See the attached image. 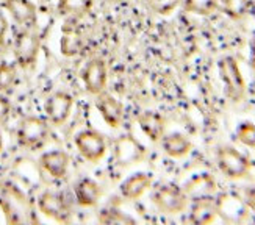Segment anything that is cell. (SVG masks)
Here are the masks:
<instances>
[{"instance_id": "cell-4", "label": "cell", "mask_w": 255, "mask_h": 225, "mask_svg": "<svg viewBox=\"0 0 255 225\" xmlns=\"http://www.w3.org/2000/svg\"><path fill=\"white\" fill-rule=\"evenodd\" d=\"M74 144L82 158L91 164L101 163L108 152L107 138L94 128H86L77 133L74 138Z\"/></svg>"}, {"instance_id": "cell-12", "label": "cell", "mask_w": 255, "mask_h": 225, "mask_svg": "<svg viewBox=\"0 0 255 225\" xmlns=\"http://www.w3.org/2000/svg\"><path fill=\"white\" fill-rule=\"evenodd\" d=\"M96 108L104 122L112 128H119L124 120V107L110 93H101L96 96Z\"/></svg>"}, {"instance_id": "cell-7", "label": "cell", "mask_w": 255, "mask_h": 225, "mask_svg": "<svg viewBox=\"0 0 255 225\" xmlns=\"http://www.w3.org/2000/svg\"><path fill=\"white\" fill-rule=\"evenodd\" d=\"M36 205L41 215L55 222L68 224L72 219V208L68 199L55 191H44L38 197Z\"/></svg>"}, {"instance_id": "cell-11", "label": "cell", "mask_w": 255, "mask_h": 225, "mask_svg": "<svg viewBox=\"0 0 255 225\" xmlns=\"http://www.w3.org/2000/svg\"><path fill=\"white\" fill-rule=\"evenodd\" d=\"M82 82L88 94L97 96L104 93L108 85V66L104 58H91L88 60L82 69Z\"/></svg>"}, {"instance_id": "cell-10", "label": "cell", "mask_w": 255, "mask_h": 225, "mask_svg": "<svg viewBox=\"0 0 255 225\" xmlns=\"http://www.w3.org/2000/svg\"><path fill=\"white\" fill-rule=\"evenodd\" d=\"M74 105H75L74 96H71L66 91H57L52 96H49V99L46 100V105H44V111H46L49 123L57 127L64 125L72 114Z\"/></svg>"}, {"instance_id": "cell-31", "label": "cell", "mask_w": 255, "mask_h": 225, "mask_svg": "<svg viewBox=\"0 0 255 225\" xmlns=\"http://www.w3.org/2000/svg\"><path fill=\"white\" fill-rule=\"evenodd\" d=\"M6 35H8V19L2 11H0V55H2L5 50Z\"/></svg>"}, {"instance_id": "cell-6", "label": "cell", "mask_w": 255, "mask_h": 225, "mask_svg": "<svg viewBox=\"0 0 255 225\" xmlns=\"http://www.w3.org/2000/svg\"><path fill=\"white\" fill-rule=\"evenodd\" d=\"M150 200L153 207L163 215L175 216L183 213L188 207V196L175 185H163L152 193Z\"/></svg>"}, {"instance_id": "cell-27", "label": "cell", "mask_w": 255, "mask_h": 225, "mask_svg": "<svg viewBox=\"0 0 255 225\" xmlns=\"http://www.w3.org/2000/svg\"><path fill=\"white\" fill-rule=\"evenodd\" d=\"M17 80L16 66L9 63H0V93H8L13 89Z\"/></svg>"}, {"instance_id": "cell-20", "label": "cell", "mask_w": 255, "mask_h": 225, "mask_svg": "<svg viewBox=\"0 0 255 225\" xmlns=\"http://www.w3.org/2000/svg\"><path fill=\"white\" fill-rule=\"evenodd\" d=\"M161 147L164 153L174 160H180L193 150V142L185 136L183 133L174 131L169 134H164L161 138Z\"/></svg>"}, {"instance_id": "cell-25", "label": "cell", "mask_w": 255, "mask_h": 225, "mask_svg": "<svg viewBox=\"0 0 255 225\" xmlns=\"http://www.w3.org/2000/svg\"><path fill=\"white\" fill-rule=\"evenodd\" d=\"M219 8V0H183L186 13L197 16H210Z\"/></svg>"}, {"instance_id": "cell-35", "label": "cell", "mask_w": 255, "mask_h": 225, "mask_svg": "<svg viewBox=\"0 0 255 225\" xmlns=\"http://www.w3.org/2000/svg\"><path fill=\"white\" fill-rule=\"evenodd\" d=\"M3 145H5V141H3V134H2V130H0V153L3 150Z\"/></svg>"}, {"instance_id": "cell-15", "label": "cell", "mask_w": 255, "mask_h": 225, "mask_svg": "<svg viewBox=\"0 0 255 225\" xmlns=\"http://www.w3.org/2000/svg\"><path fill=\"white\" fill-rule=\"evenodd\" d=\"M152 186V175L147 172H136L127 177L119 185V194L126 200H138L147 193Z\"/></svg>"}, {"instance_id": "cell-14", "label": "cell", "mask_w": 255, "mask_h": 225, "mask_svg": "<svg viewBox=\"0 0 255 225\" xmlns=\"http://www.w3.org/2000/svg\"><path fill=\"white\" fill-rule=\"evenodd\" d=\"M3 8L22 28H35L38 8L31 0H3Z\"/></svg>"}, {"instance_id": "cell-26", "label": "cell", "mask_w": 255, "mask_h": 225, "mask_svg": "<svg viewBox=\"0 0 255 225\" xmlns=\"http://www.w3.org/2000/svg\"><path fill=\"white\" fill-rule=\"evenodd\" d=\"M219 6L232 19H241L248 14L251 0H219Z\"/></svg>"}, {"instance_id": "cell-22", "label": "cell", "mask_w": 255, "mask_h": 225, "mask_svg": "<svg viewBox=\"0 0 255 225\" xmlns=\"http://www.w3.org/2000/svg\"><path fill=\"white\" fill-rule=\"evenodd\" d=\"M185 194L188 196V199H199V197H207V196H212L215 191H216V183L212 175L208 174H202V175H197L194 178H191L183 188Z\"/></svg>"}, {"instance_id": "cell-13", "label": "cell", "mask_w": 255, "mask_h": 225, "mask_svg": "<svg viewBox=\"0 0 255 225\" xmlns=\"http://www.w3.org/2000/svg\"><path fill=\"white\" fill-rule=\"evenodd\" d=\"M39 166L53 180H61L68 175L71 166V156L64 150H49L39 156Z\"/></svg>"}, {"instance_id": "cell-21", "label": "cell", "mask_w": 255, "mask_h": 225, "mask_svg": "<svg viewBox=\"0 0 255 225\" xmlns=\"http://www.w3.org/2000/svg\"><path fill=\"white\" fill-rule=\"evenodd\" d=\"M85 47L83 42V35L77 27H64L63 28V35L60 39V52L61 55L72 58L77 56Z\"/></svg>"}, {"instance_id": "cell-33", "label": "cell", "mask_w": 255, "mask_h": 225, "mask_svg": "<svg viewBox=\"0 0 255 225\" xmlns=\"http://www.w3.org/2000/svg\"><path fill=\"white\" fill-rule=\"evenodd\" d=\"M249 63H251V67L252 71L255 72V36L252 38L251 41V50H249Z\"/></svg>"}, {"instance_id": "cell-8", "label": "cell", "mask_w": 255, "mask_h": 225, "mask_svg": "<svg viewBox=\"0 0 255 225\" xmlns=\"http://www.w3.org/2000/svg\"><path fill=\"white\" fill-rule=\"evenodd\" d=\"M113 156L119 167H130L144 161L146 149L136 138L124 134L113 142Z\"/></svg>"}, {"instance_id": "cell-5", "label": "cell", "mask_w": 255, "mask_h": 225, "mask_svg": "<svg viewBox=\"0 0 255 225\" xmlns=\"http://www.w3.org/2000/svg\"><path fill=\"white\" fill-rule=\"evenodd\" d=\"M216 163L221 174L230 180H241L251 172V161L248 156L230 145L218 149Z\"/></svg>"}, {"instance_id": "cell-18", "label": "cell", "mask_w": 255, "mask_h": 225, "mask_svg": "<svg viewBox=\"0 0 255 225\" xmlns=\"http://www.w3.org/2000/svg\"><path fill=\"white\" fill-rule=\"evenodd\" d=\"M138 125L152 142H158L164 136L166 120L157 111H142L138 116Z\"/></svg>"}, {"instance_id": "cell-2", "label": "cell", "mask_w": 255, "mask_h": 225, "mask_svg": "<svg viewBox=\"0 0 255 225\" xmlns=\"http://www.w3.org/2000/svg\"><path fill=\"white\" fill-rule=\"evenodd\" d=\"M41 50V38L33 28H22L16 38L13 53L17 66L24 71H30L35 67Z\"/></svg>"}, {"instance_id": "cell-32", "label": "cell", "mask_w": 255, "mask_h": 225, "mask_svg": "<svg viewBox=\"0 0 255 225\" xmlns=\"http://www.w3.org/2000/svg\"><path fill=\"white\" fill-rule=\"evenodd\" d=\"M245 202L249 210L255 213V188H249L245 193Z\"/></svg>"}, {"instance_id": "cell-30", "label": "cell", "mask_w": 255, "mask_h": 225, "mask_svg": "<svg viewBox=\"0 0 255 225\" xmlns=\"http://www.w3.org/2000/svg\"><path fill=\"white\" fill-rule=\"evenodd\" d=\"M11 110H13V105H11L9 99L5 96H0V125H3V123L9 119Z\"/></svg>"}, {"instance_id": "cell-3", "label": "cell", "mask_w": 255, "mask_h": 225, "mask_svg": "<svg viewBox=\"0 0 255 225\" xmlns=\"http://www.w3.org/2000/svg\"><path fill=\"white\" fill-rule=\"evenodd\" d=\"M218 69L224 85L226 96L235 104L241 102L246 96V80L243 77L238 61L234 56H224V58L219 60Z\"/></svg>"}, {"instance_id": "cell-1", "label": "cell", "mask_w": 255, "mask_h": 225, "mask_svg": "<svg viewBox=\"0 0 255 225\" xmlns=\"http://www.w3.org/2000/svg\"><path fill=\"white\" fill-rule=\"evenodd\" d=\"M50 136L49 120L39 116H27L19 122L16 138L20 147L30 152L41 150Z\"/></svg>"}, {"instance_id": "cell-16", "label": "cell", "mask_w": 255, "mask_h": 225, "mask_svg": "<svg viewBox=\"0 0 255 225\" xmlns=\"http://www.w3.org/2000/svg\"><path fill=\"white\" fill-rule=\"evenodd\" d=\"M74 197L82 208H94L102 197V188L93 178H80L74 185Z\"/></svg>"}, {"instance_id": "cell-19", "label": "cell", "mask_w": 255, "mask_h": 225, "mask_svg": "<svg viewBox=\"0 0 255 225\" xmlns=\"http://www.w3.org/2000/svg\"><path fill=\"white\" fill-rule=\"evenodd\" d=\"M218 218V205L216 200L212 196L199 197L193 200L191 211H190V221L197 225L212 224Z\"/></svg>"}, {"instance_id": "cell-24", "label": "cell", "mask_w": 255, "mask_h": 225, "mask_svg": "<svg viewBox=\"0 0 255 225\" xmlns=\"http://www.w3.org/2000/svg\"><path fill=\"white\" fill-rule=\"evenodd\" d=\"M97 222L105 225H133L136 221L118 208H104L97 215Z\"/></svg>"}, {"instance_id": "cell-9", "label": "cell", "mask_w": 255, "mask_h": 225, "mask_svg": "<svg viewBox=\"0 0 255 225\" xmlns=\"http://www.w3.org/2000/svg\"><path fill=\"white\" fill-rule=\"evenodd\" d=\"M0 208L3 211L6 222L9 224H20L30 221L27 218V215H30L28 202L22 196V193H19L13 186L3 188L2 194H0Z\"/></svg>"}, {"instance_id": "cell-28", "label": "cell", "mask_w": 255, "mask_h": 225, "mask_svg": "<svg viewBox=\"0 0 255 225\" xmlns=\"http://www.w3.org/2000/svg\"><path fill=\"white\" fill-rule=\"evenodd\" d=\"M238 141L249 149H255V123L252 122H241L237 128Z\"/></svg>"}, {"instance_id": "cell-17", "label": "cell", "mask_w": 255, "mask_h": 225, "mask_svg": "<svg viewBox=\"0 0 255 225\" xmlns=\"http://www.w3.org/2000/svg\"><path fill=\"white\" fill-rule=\"evenodd\" d=\"M218 216L230 222H240L248 215V205L245 200L234 194H224L216 200Z\"/></svg>"}, {"instance_id": "cell-34", "label": "cell", "mask_w": 255, "mask_h": 225, "mask_svg": "<svg viewBox=\"0 0 255 225\" xmlns=\"http://www.w3.org/2000/svg\"><path fill=\"white\" fill-rule=\"evenodd\" d=\"M108 3H115V5H121V3H126L128 0H107Z\"/></svg>"}, {"instance_id": "cell-23", "label": "cell", "mask_w": 255, "mask_h": 225, "mask_svg": "<svg viewBox=\"0 0 255 225\" xmlns=\"http://www.w3.org/2000/svg\"><path fill=\"white\" fill-rule=\"evenodd\" d=\"M94 0H58L57 13L68 19H79L93 9Z\"/></svg>"}, {"instance_id": "cell-29", "label": "cell", "mask_w": 255, "mask_h": 225, "mask_svg": "<svg viewBox=\"0 0 255 225\" xmlns=\"http://www.w3.org/2000/svg\"><path fill=\"white\" fill-rule=\"evenodd\" d=\"M182 0H147V6L158 16H169L175 8L180 5Z\"/></svg>"}]
</instances>
